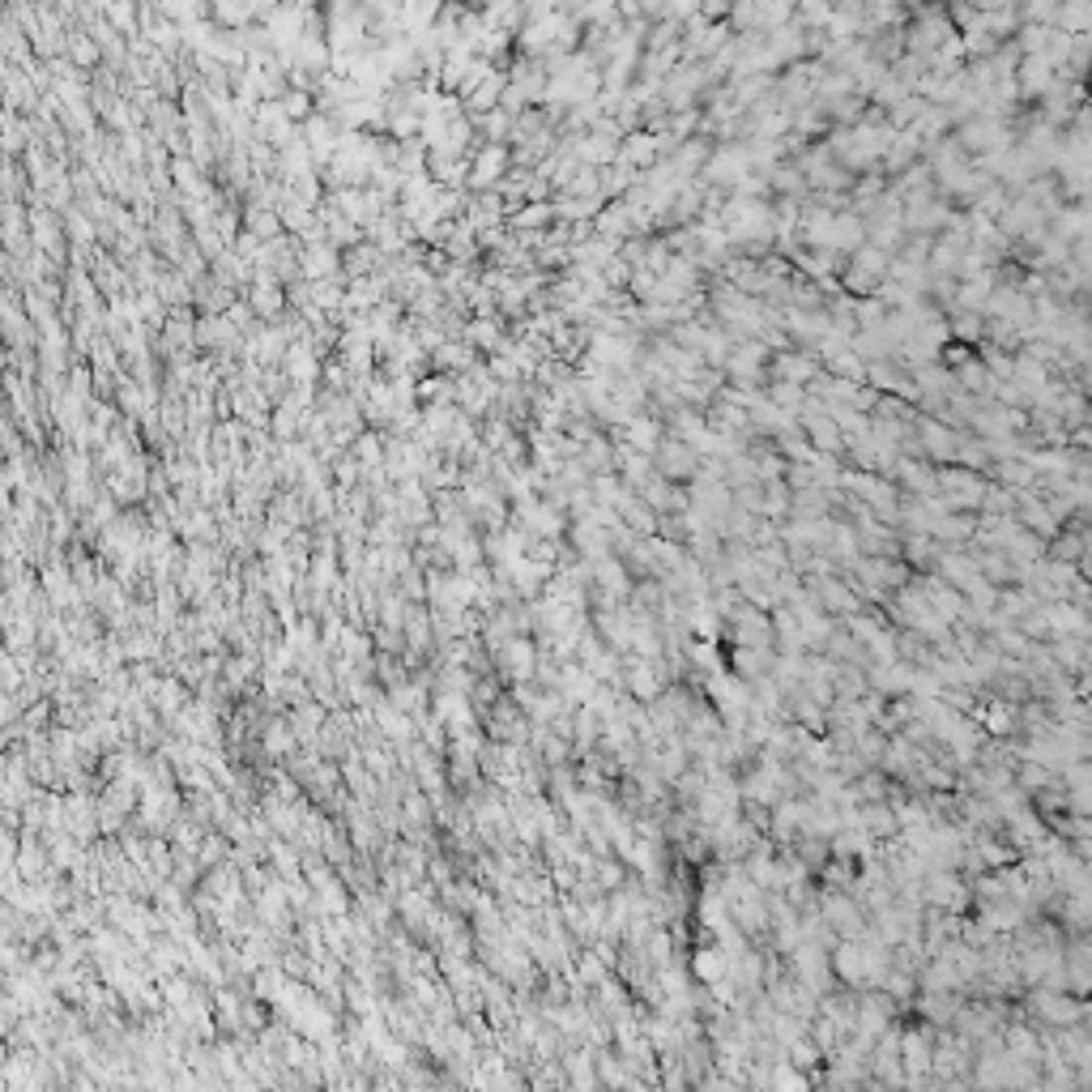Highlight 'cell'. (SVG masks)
Returning a JSON list of instances; mask_svg holds the SVG:
<instances>
[{
	"label": "cell",
	"mask_w": 1092,
	"mask_h": 1092,
	"mask_svg": "<svg viewBox=\"0 0 1092 1092\" xmlns=\"http://www.w3.org/2000/svg\"><path fill=\"white\" fill-rule=\"evenodd\" d=\"M504 167H508V150L500 146V141H495V146H487V150H482L478 159H474V176H470V183H474V188H487V183L500 180Z\"/></svg>",
	"instance_id": "obj_1"
},
{
	"label": "cell",
	"mask_w": 1092,
	"mask_h": 1092,
	"mask_svg": "<svg viewBox=\"0 0 1092 1092\" xmlns=\"http://www.w3.org/2000/svg\"><path fill=\"white\" fill-rule=\"evenodd\" d=\"M252 307L261 311V316H269V311H278L282 307V295H278V287L269 278H261L257 282V291H252Z\"/></svg>",
	"instance_id": "obj_2"
},
{
	"label": "cell",
	"mask_w": 1092,
	"mask_h": 1092,
	"mask_svg": "<svg viewBox=\"0 0 1092 1092\" xmlns=\"http://www.w3.org/2000/svg\"><path fill=\"white\" fill-rule=\"evenodd\" d=\"M282 107H287L291 120H311V90H287Z\"/></svg>",
	"instance_id": "obj_3"
},
{
	"label": "cell",
	"mask_w": 1092,
	"mask_h": 1092,
	"mask_svg": "<svg viewBox=\"0 0 1092 1092\" xmlns=\"http://www.w3.org/2000/svg\"><path fill=\"white\" fill-rule=\"evenodd\" d=\"M107 18L120 26V31H137V0H111Z\"/></svg>",
	"instance_id": "obj_4"
},
{
	"label": "cell",
	"mask_w": 1092,
	"mask_h": 1092,
	"mask_svg": "<svg viewBox=\"0 0 1092 1092\" xmlns=\"http://www.w3.org/2000/svg\"><path fill=\"white\" fill-rule=\"evenodd\" d=\"M550 218V205H543V201H534L530 209H521V214L513 218V226H538V222H546Z\"/></svg>",
	"instance_id": "obj_5"
},
{
	"label": "cell",
	"mask_w": 1092,
	"mask_h": 1092,
	"mask_svg": "<svg viewBox=\"0 0 1092 1092\" xmlns=\"http://www.w3.org/2000/svg\"><path fill=\"white\" fill-rule=\"evenodd\" d=\"M291 372H295V380H311V372H316V363H311V354L303 346L291 354Z\"/></svg>",
	"instance_id": "obj_6"
},
{
	"label": "cell",
	"mask_w": 1092,
	"mask_h": 1092,
	"mask_svg": "<svg viewBox=\"0 0 1092 1092\" xmlns=\"http://www.w3.org/2000/svg\"><path fill=\"white\" fill-rule=\"evenodd\" d=\"M68 44H73V56L81 64H94L98 61V48H94V39H86V35H73L68 39Z\"/></svg>",
	"instance_id": "obj_7"
},
{
	"label": "cell",
	"mask_w": 1092,
	"mask_h": 1092,
	"mask_svg": "<svg viewBox=\"0 0 1092 1092\" xmlns=\"http://www.w3.org/2000/svg\"><path fill=\"white\" fill-rule=\"evenodd\" d=\"M555 5H559V0H525V9H530V18H534V13H550Z\"/></svg>",
	"instance_id": "obj_8"
}]
</instances>
